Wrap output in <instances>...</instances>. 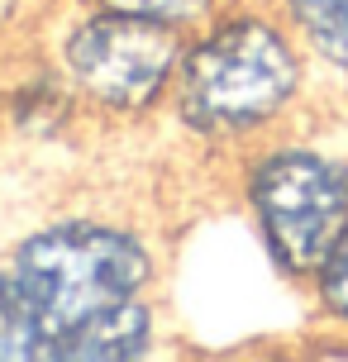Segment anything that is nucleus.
Segmentation results:
<instances>
[{"mask_svg":"<svg viewBox=\"0 0 348 362\" xmlns=\"http://www.w3.org/2000/svg\"><path fill=\"white\" fill-rule=\"evenodd\" d=\"M158 243L120 215H48L0 253V362H134L158 348Z\"/></svg>","mask_w":348,"mask_h":362,"instance_id":"1","label":"nucleus"},{"mask_svg":"<svg viewBox=\"0 0 348 362\" xmlns=\"http://www.w3.org/2000/svg\"><path fill=\"white\" fill-rule=\"evenodd\" d=\"M311 53L277 5H234L186 34L167 115L210 148H253L291 119L311 81Z\"/></svg>","mask_w":348,"mask_h":362,"instance_id":"2","label":"nucleus"},{"mask_svg":"<svg viewBox=\"0 0 348 362\" xmlns=\"http://www.w3.org/2000/svg\"><path fill=\"white\" fill-rule=\"evenodd\" d=\"M186 34L148 15L76 5L53 38V76L67 105L105 124H139L167 110Z\"/></svg>","mask_w":348,"mask_h":362,"instance_id":"3","label":"nucleus"},{"mask_svg":"<svg viewBox=\"0 0 348 362\" xmlns=\"http://www.w3.org/2000/svg\"><path fill=\"white\" fill-rule=\"evenodd\" d=\"M238 196L272 267L286 281L311 286L315 267L348 229V158L272 134L248 148Z\"/></svg>","mask_w":348,"mask_h":362,"instance_id":"4","label":"nucleus"},{"mask_svg":"<svg viewBox=\"0 0 348 362\" xmlns=\"http://www.w3.org/2000/svg\"><path fill=\"white\" fill-rule=\"evenodd\" d=\"M315 67L348 81V0H272Z\"/></svg>","mask_w":348,"mask_h":362,"instance_id":"5","label":"nucleus"},{"mask_svg":"<svg viewBox=\"0 0 348 362\" xmlns=\"http://www.w3.org/2000/svg\"><path fill=\"white\" fill-rule=\"evenodd\" d=\"M311 296H315V310H320L330 325L348 329V229L339 234V243H334L330 253H325V262L315 267Z\"/></svg>","mask_w":348,"mask_h":362,"instance_id":"6","label":"nucleus"},{"mask_svg":"<svg viewBox=\"0 0 348 362\" xmlns=\"http://www.w3.org/2000/svg\"><path fill=\"white\" fill-rule=\"evenodd\" d=\"M81 5H105V10H129V15H148L177 24V29H196L220 10V0H81Z\"/></svg>","mask_w":348,"mask_h":362,"instance_id":"7","label":"nucleus"},{"mask_svg":"<svg viewBox=\"0 0 348 362\" xmlns=\"http://www.w3.org/2000/svg\"><path fill=\"white\" fill-rule=\"evenodd\" d=\"M24 10H29V0H0V34H10L24 19Z\"/></svg>","mask_w":348,"mask_h":362,"instance_id":"8","label":"nucleus"},{"mask_svg":"<svg viewBox=\"0 0 348 362\" xmlns=\"http://www.w3.org/2000/svg\"><path fill=\"white\" fill-rule=\"evenodd\" d=\"M0 110H5V105H0Z\"/></svg>","mask_w":348,"mask_h":362,"instance_id":"9","label":"nucleus"}]
</instances>
